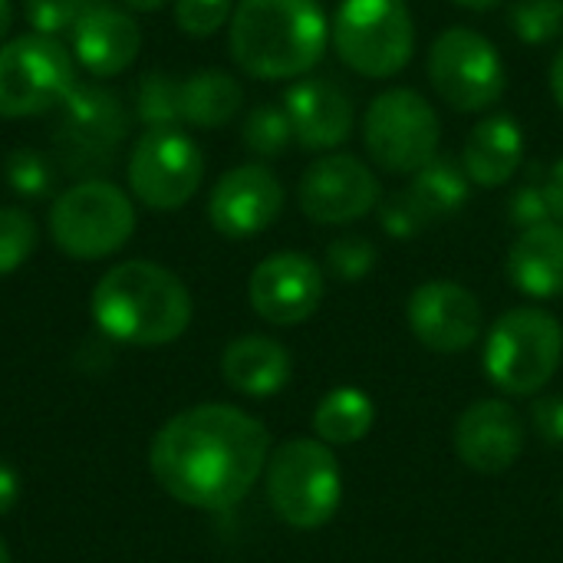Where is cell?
<instances>
[{"instance_id":"33","label":"cell","mask_w":563,"mask_h":563,"mask_svg":"<svg viewBox=\"0 0 563 563\" xmlns=\"http://www.w3.org/2000/svg\"><path fill=\"white\" fill-rule=\"evenodd\" d=\"M379 221H383L386 234L396 238V241L419 238L432 224V218L422 211V205L412 198V191H396L393 198H386L379 205Z\"/></svg>"},{"instance_id":"35","label":"cell","mask_w":563,"mask_h":563,"mask_svg":"<svg viewBox=\"0 0 563 563\" xmlns=\"http://www.w3.org/2000/svg\"><path fill=\"white\" fill-rule=\"evenodd\" d=\"M508 221L515 228H521V231L554 221V211H551V201H548L544 185H538V181L518 185L511 191V198H508Z\"/></svg>"},{"instance_id":"22","label":"cell","mask_w":563,"mask_h":563,"mask_svg":"<svg viewBox=\"0 0 563 563\" xmlns=\"http://www.w3.org/2000/svg\"><path fill=\"white\" fill-rule=\"evenodd\" d=\"M294 363L290 353L284 350V343L271 340V336H238L234 343H228L224 356H221V376L234 393L244 396H274L290 383Z\"/></svg>"},{"instance_id":"37","label":"cell","mask_w":563,"mask_h":563,"mask_svg":"<svg viewBox=\"0 0 563 563\" xmlns=\"http://www.w3.org/2000/svg\"><path fill=\"white\" fill-rule=\"evenodd\" d=\"M16 501H20V478L7 462H0V518L10 515Z\"/></svg>"},{"instance_id":"5","label":"cell","mask_w":563,"mask_h":563,"mask_svg":"<svg viewBox=\"0 0 563 563\" xmlns=\"http://www.w3.org/2000/svg\"><path fill=\"white\" fill-rule=\"evenodd\" d=\"M563 360L561 320L541 307H515L495 320L485 336V376L508 396H534Z\"/></svg>"},{"instance_id":"40","label":"cell","mask_w":563,"mask_h":563,"mask_svg":"<svg viewBox=\"0 0 563 563\" xmlns=\"http://www.w3.org/2000/svg\"><path fill=\"white\" fill-rule=\"evenodd\" d=\"M10 26H13V0H0V43L7 40Z\"/></svg>"},{"instance_id":"14","label":"cell","mask_w":563,"mask_h":563,"mask_svg":"<svg viewBox=\"0 0 563 563\" xmlns=\"http://www.w3.org/2000/svg\"><path fill=\"white\" fill-rule=\"evenodd\" d=\"M323 290L327 280L313 257L300 251H280L254 267L247 300L261 320L274 327H297L320 310Z\"/></svg>"},{"instance_id":"42","label":"cell","mask_w":563,"mask_h":563,"mask_svg":"<svg viewBox=\"0 0 563 563\" xmlns=\"http://www.w3.org/2000/svg\"><path fill=\"white\" fill-rule=\"evenodd\" d=\"M455 3H462V7H468V10H492V7H498V3H505V0H455Z\"/></svg>"},{"instance_id":"20","label":"cell","mask_w":563,"mask_h":563,"mask_svg":"<svg viewBox=\"0 0 563 563\" xmlns=\"http://www.w3.org/2000/svg\"><path fill=\"white\" fill-rule=\"evenodd\" d=\"M508 280L534 300H554L563 294V224L548 221L518 234L508 251Z\"/></svg>"},{"instance_id":"6","label":"cell","mask_w":563,"mask_h":563,"mask_svg":"<svg viewBox=\"0 0 563 563\" xmlns=\"http://www.w3.org/2000/svg\"><path fill=\"white\" fill-rule=\"evenodd\" d=\"M135 231V208L129 195L102 178L76 181L56 195L49 208L53 244L76 261H102L129 244Z\"/></svg>"},{"instance_id":"9","label":"cell","mask_w":563,"mask_h":563,"mask_svg":"<svg viewBox=\"0 0 563 563\" xmlns=\"http://www.w3.org/2000/svg\"><path fill=\"white\" fill-rule=\"evenodd\" d=\"M363 139L379 168L393 175H416L439 155V112L422 92L409 86L386 89L366 109Z\"/></svg>"},{"instance_id":"34","label":"cell","mask_w":563,"mask_h":563,"mask_svg":"<svg viewBox=\"0 0 563 563\" xmlns=\"http://www.w3.org/2000/svg\"><path fill=\"white\" fill-rule=\"evenodd\" d=\"M231 0H175V23L188 36H211L231 20Z\"/></svg>"},{"instance_id":"25","label":"cell","mask_w":563,"mask_h":563,"mask_svg":"<svg viewBox=\"0 0 563 563\" xmlns=\"http://www.w3.org/2000/svg\"><path fill=\"white\" fill-rule=\"evenodd\" d=\"M412 198L422 205V211L435 221L452 218L455 211L465 208L472 181L462 168V162L449 158V155H435L422 172H416L412 185H409Z\"/></svg>"},{"instance_id":"31","label":"cell","mask_w":563,"mask_h":563,"mask_svg":"<svg viewBox=\"0 0 563 563\" xmlns=\"http://www.w3.org/2000/svg\"><path fill=\"white\" fill-rule=\"evenodd\" d=\"M36 247V221L23 208H0V277L30 261Z\"/></svg>"},{"instance_id":"17","label":"cell","mask_w":563,"mask_h":563,"mask_svg":"<svg viewBox=\"0 0 563 563\" xmlns=\"http://www.w3.org/2000/svg\"><path fill=\"white\" fill-rule=\"evenodd\" d=\"M452 445L462 465H468L472 472L501 475L525 452V422L511 402L478 399L459 416Z\"/></svg>"},{"instance_id":"13","label":"cell","mask_w":563,"mask_h":563,"mask_svg":"<svg viewBox=\"0 0 563 563\" xmlns=\"http://www.w3.org/2000/svg\"><path fill=\"white\" fill-rule=\"evenodd\" d=\"M379 178L356 155L317 158L297 188L300 211L317 224H350L379 205Z\"/></svg>"},{"instance_id":"41","label":"cell","mask_w":563,"mask_h":563,"mask_svg":"<svg viewBox=\"0 0 563 563\" xmlns=\"http://www.w3.org/2000/svg\"><path fill=\"white\" fill-rule=\"evenodd\" d=\"M125 7H132V10H142V13H148V10H158V7H165L168 0H122Z\"/></svg>"},{"instance_id":"16","label":"cell","mask_w":563,"mask_h":563,"mask_svg":"<svg viewBox=\"0 0 563 563\" xmlns=\"http://www.w3.org/2000/svg\"><path fill=\"white\" fill-rule=\"evenodd\" d=\"M284 211V188L267 165H238L218 178L208 198V221L231 241L267 231Z\"/></svg>"},{"instance_id":"2","label":"cell","mask_w":563,"mask_h":563,"mask_svg":"<svg viewBox=\"0 0 563 563\" xmlns=\"http://www.w3.org/2000/svg\"><path fill=\"white\" fill-rule=\"evenodd\" d=\"M188 287L162 264L125 261L99 277L92 287L96 327L129 346H165L191 323Z\"/></svg>"},{"instance_id":"39","label":"cell","mask_w":563,"mask_h":563,"mask_svg":"<svg viewBox=\"0 0 563 563\" xmlns=\"http://www.w3.org/2000/svg\"><path fill=\"white\" fill-rule=\"evenodd\" d=\"M551 92H554L558 106L563 109V46L558 49V56H554V66H551Z\"/></svg>"},{"instance_id":"43","label":"cell","mask_w":563,"mask_h":563,"mask_svg":"<svg viewBox=\"0 0 563 563\" xmlns=\"http://www.w3.org/2000/svg\"><path fill=\"white\" fill-rule=\"evenodd\" d=\"M0 563H10V551H7V544L0 541Z\"/></svg>"},{"instance_id":"38","label":"cell","mask_w":563,"mask_h":563,"mask_svg":"<svg viewBox=\"0 0 563 563\" xmlns=\"http://www.w3.org/2000/svg\"><path fill=\"white\" fill-rule=\"evenodd\" d=\"M544 191H548V201H551L554 218L563 221V158L551 168V175H548V181H544Z\"/></svg>"},{"instance_id":"19","label":"cell","mask_w":563,"mask_h":563,"mask_svg":"<svg viewBox=\"0 0 563 563\" xmlns=\"http://www.w3.org/2000/svg\"><path fill=\"white\" fill-rule=\"evenodd\" d=\"M69 36L76 63L99 79L125 73L142 49L139 23L112 3H96Z\"/></svg>"},{"instance_id":"30","label":"cell","mask_w":563,"mask_h":563,"mask_svg":"<svg viewBox=\"0 0 563 563\" xmlns=\"http://www.w3.org/2000/svg\"><path fill=\"white\" fill-rule=\"evenodd\" d=\"M376 261H379V251L363 234H343V238L330 241V247H327V271H330V277H336L343 284H356L363 277H369Z\"/></svg>"},{"instance_id":"36","label":"cell","mask_w":563,"mask_h":563,"mask_svg":"<svg viewBox=\"0 0 563 563\" xmlns=\"http://www.w3.org/2000/svg\"><path fill=\"white\" fill-rule=\"evenodd\" d=\"M531 422L544 442L563 445V396H541L531 406Z\"/></svg>"},{"instance_id":"15","label":"cell","mask_w":563,"mask_h":563,"mask_svg":"<svg viewBox=\"0 0 563 563\" xmlns=\"http://www.w3.org/2000/svg\"><path fill=\"white\" fill-rule=\"evenodd\" d=\"M406 320L416 340L432 353H462L478 343L485 313L478 297L455 280H426L409 294Z\"/></svg>"},{"instance_id":"11","label":"cell","mask_w":563,"mask_h":563,"mask_svg":"<svg viewBox=\"0 0 563 563\" xmlns=\"http://www.w3.org/2000/svg\"><path fill=\"white\" fill-rule=\"evenodd\" d=\"M432 89L459 112H485L508 89L501 53L488 36L468 26L445 30L429 49Z\"/></svg>"},{"instance_id":"44","label":"cell","mask_w":563,"mask_h":563,"mask_svg":"<svg viewBox=\"0 0 563 563\" xmlns=\"http://www.w3.org/2000/svg\"><path fill=\"white\" fill-rule=\"evenodd\" d=\"M561 511H563V492H561Z\"/></svg>"},{"instance_id":"18","label":"cell","mask_w":563,"mask_h":563,"mask_svg":"<svg viewBox=\"0 0 563 563\" xmlns=\"http://www.w3.org/2000/svg\"><path fill=\"white\" fill-rule=\"evenodd\" d=\"M284 109L294 125V139L310 152L336 148L353 132V99L333 79H297L284 96Z\"/></svg>"},{"instance_id":"3","label":"cell","mask_w":563,"mask_h":563,"mask_svg":"<svg viewBox=\"0 0 563 563\" xmlns=\"http://www.w3.org/2000/svg\"><path fill=\"white\" fill-rule=\"evenodd\" d=\"M327 16L317 0H241L228 46L254 79H297L327 53Z\"/></svg>"},{"instance_id":"10","label":"cell","mask_w":563,"mask_h":563,"mask_svg":"<svg viewBox=\"0 0 563 563\" xmlns=\"http://www.w3.org/2000/svg\"><path fill=\"white\" fill-rule=\"evenodd\" d=\"M76 86L73 53L59 40L26 33L0 43V119L59 109Z\"/></svg>"},{"instance_id":"27","label":"cell","mask_w":563,"mask_h":563,"mask_svg":"<svg viewBox=\"0 0 563 563\" xmlns=\"http://www.w3.org/2000/svg\"><path fill=\"white\" fill-rule=\"evenodd\" d=\"M241 139L257 158H277L294 142V125L287 119V109L271 106V102L254 106L244 119Z\"/></svg>"},{"instance_id":"7","label":"cell","mask_w":563,"mask_h":563,"mask_svg":"<svg viewBox=\"0 0 563 563\" xmlns=\"http://www.w3.org/2000/svg\"><path fill=\"white\" fill-rule=\"evenodd\" d=\"M330 40L353 73L389 79L412 59L416 26L406 0H343L330 23Z\"/></svg>"},{"instance_id":"26","label":"cell","mask_w":563,"mask_h":563,"mask_svg":"<svg viewBox=\"0 0 563 563\" xmlns=\"http://www.w3.org/2000/svg\"><path fill=\"white\" fill-rule=\"evenodd\" d=\"M181 79L172 73L152 69L142 76L135 92V112L148 129H172L181 125Z\"/></svg>"},{"instance_id":"28","label":"cell","mask_w":563,"mask_h":563,"mask_svg":"<svg viewBox=\"0 0 563 563\" xmlns=\"http://www.w3.org/2000/svg\"><path fill=\"white\" fill-rule=\"evenodd\" d=\"M3 178L20 198H46L56 185V165L40 148H13L3 162Z\"/></svg>"},{"instance_id":"23","label":"cell","mask_w":563,"mask_h":563,"mask_svg":"<svg viewBox=\"0 0 563 563\" xmlns=\"http://www.w3.org/2000/svg\"><path fill=\"white\" fill-rule=\"evenodd\" d=\"M244 102L241 82L224 69H198L181 79V122L195 129L228 125Z\"/></svg>"},{"instance_id":"8","label":"cell","mask_w":563,"mask_h":563,"mask_svg":"<svg viewBox=\"0 0 563 563\" xmlns=\"http://www.w3.org/2000/svg\"><path fill=\"white\" fill-rule=\"evenodd\" d=\"M125 132L129 112L119 92L99 82H76L56 115L53 155L63 172L82 175V181H89L115 162Z\"/></svg>"},{"instance_id":"21","label":"cell","mask_w":563,"mask_h":563,"mask_svg":"<svg viewBox=\"0 0 563 563\" xmlns=\"http://www.w3.org/2000/svg\"><path fill=\"white\" fill-rule=\"evenodd\" d=\"M525 162V132L511 115H492L478 122L462 148V168L472 185L501 188Z\"/></svg>"},{"instance_id":"32","label":"cell","mask_w":563,"mask_h":563,"mask_svg":"<svg viewBox=\"0 0 563 563\" xmlns=\"http://www.w3.org/2000/svg\"><path fill=\"white\" fill-rule=\"evenodd\" d=\"M102 0H23V13L40 36H63L79 26V20Z\"/></svg>"},{"instance_id":"24","label":"cell","mask_w":563,"mask_h":563,"mask_svg":"<svg viewBox=\"0 0 563 563\" xmlns=\"http://www.w3.org/2000/svg\"><path fill=\"white\" fill-rule=\"evenodd\" d=\"M373 422H376L373 399L363 389H353V386H340V389L327 393L320 399L317 412H313V432L327 445L363 442L369 435Z\"/></svg>"},{"instance_id":"29","label":"cell","mask_w":563,"mask_h":563,"mask_svg":"<svg viewBox=\"0 0 563 563\" xmlns=\"http://www.w3.org/2000/svg\"><path fill=\"white\" fill-rule=\"evenodd\" d=\"M508 20L518 40L531 46L551 43L563 33V0H515Z\"/></svg>"},{"instance_id":"4","label":"cell","mask_w":563,"mask_h":563,"mask_svg":"<svg viewBox=\"0 0 563 563\" xmlns=\"http://www.w3.org/2000/svg\"><path fill=\"white\" fill-rule=\"evenodd\" d=\"M274 515L297 528H323L343 501V472L333 449L320 439H290L277 445L264 468Z\"/></svg>"},{"instance_id":"12","label":"cell","mask_w":563,"mask_h":563,"mask_svg":"<svg viewBox=\"0 0 563 563\" xmlns=\"http://www.w3.org/2000/svg\"><path fill=\"white\" fill-rule=\"evenodd\" d=\"M205 178V155L198 142L172 129H145L129 155V188L152 211H178L188 205Z\"/></svg>"},{"instance_id":"1","label":"cell","mask_w":563,"mask_h":563,"mask_svg":"<svg viewBox=\"0 0 563 563\" xmlns=\"http://www.w3.org/2000/svg\"><path fill=\"white\" fill-rule=\"evenodd\" d=\"M267 459L271 435L264 422L224 402L178 412L158 429L148 452L162 492L201 511H224L244 501Z\"/></svg>"}]
</instances>
